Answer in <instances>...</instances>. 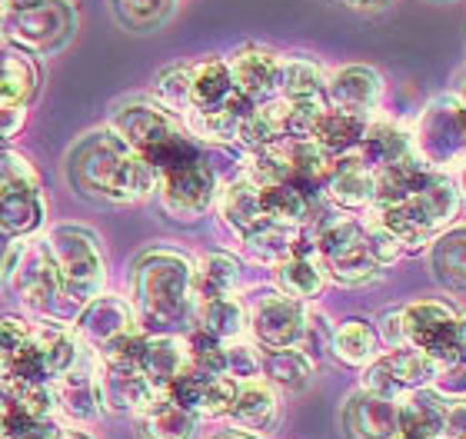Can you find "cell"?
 Returning <instances> with one entry per match:
<instances>
[{"mask_svg":"<svg viewBox=\"0 0 466 439\" xmlns=\"http://www.w3.org/2000/svg\"><path fill=\"white\" fill-rule=\"evenodd\" d=\"M397 439H400V436H397Z\"/></svg>","mask_w":466,"mask_h":439,"instance_id":"cell-62","label":"cell"},{"mask_svg":"<svg viewBox=\"0 0 466 439\" xmlns=\"http://www.w3.org/2000/svg\"><path fill=\"white\" fill-rule=\"evenodd\" d=\"M410 146L413 154L437 174H460L466 146V120H463V97L460 94H443L430 100L427 110L417 117L410 130Z\"/></svg>","mask_w":466,"mask_h":439,"instance_id":"cell-8","label":"cell"},{"mask_svg":"<svg viewBox=\"0 0 466 439\" xmlns=\"http://www.w3.org/2000/svg\"><path fill=\"white\" fill-rule=\"evenodd\" d=\"M84 350H87V343L80 340L70 323H30L27 340H24V346L14 356V366H10V383H54L60 373H67L80 360Z\"/></svg>","mask_w":466,"mask_h":439,"instance_id":"cell-10","label":"cell"},{"mask_svg":"<svg viewBox=\"0 0 466 439\" xmlns=\"http://www.w3.org/2000/svg\"><path fill=\"white\" fill-rule=\"evenodd\" d=\"M177 4L180 0H110V10L120 27L134 30V34H150V30L164 27Z\"/></svg>","mask_w":466,"mask_h":439,"instance_id":"cell-42","label":"cell"},{"mask_svg":"<svg viewBox=\"0 0 466 439\" xmlns=\"http://www.w3.org/2000/svg\"><path fill=\"white\" fill-rule=\"evenodd\" d=\"M57 439H94V436H87L84 430H60Z\"/></svg>","mask_w":466,"mask_h":439,"instance_id":"cell-59","label":"cell"},{"mask_svg":"<svg viewBox=\"0 0 466 439\" xmlns=\"http://www.w3.org/2000/svg\"><path fill=\"white\" fill-rule=\"evenodd\" d=\"M100 396L107 413H130V416L164 400V393L147 383L137 363H100Z\"/></svg>","mask_w":466,"mask_h":439,"instance_id":"cell-21","label":"cell"},{"mask_svg":"<svg viewBox=\"0 0 466 439\" xmlns=\"http://www.w3.org/2000/svg\"><path fill=\"white\" fill-rule=\"evenodd\" d=\"M463 400H453L447 406V416H443V430H440V439H466L463 430Z\"/></svg>","mask_w":466,"mask_h":439,"instance_id":"cell-54","label":"cell"},{"mask_svg":"<svg viewBox=\"0 0 466 439\" xmlns=\"http://www.w3.org/2000/svg\"><path fill=\"white\" fill-rule=\"evenodd\" d=\"M260 356L263 350L250 340V333L224 340V376H230L233 383L257 380L260 376Z\"/></svg>","mask_w":466,"mask_h":439,"instance_id":"cell-44","label":"cell"},{"mask_svg":"<svg viewBox=\"0 0 466 439\" xmlns=\"http://www.w3.org/2000/svg\"><path fill=\"white\" fill-rule=\"evenodd\" d=\"M430 250V264H433V276L443 290H450L453 296H463L466 290V230L463 224L447 226L443 234L433 236Z\"/></svg>","mask_w":466,"mask_h":439,"instance_id":"cell-29","label":"cell"},{"mask_svg":"<svg viewBox=\"0 0 466 439\" xmlns=\"http://www.w3.org/2000/svg\"><path fill=\"white\" fill-rule=\"evenodd\" d=\"M27 124V107H17V104H0V140L10 144Z\"/></svg>","mask_w":466,"mask_h":439,"instance_id":"cell-53","label":"cell"},{"mask_svg":"<svg viewBox=\"0 0 466 439\" xmlns=\"http://www.w3.org/2000/svg\"><path fill=\"white\" fill-rule=\"evenodd\" d=\"M313 230V254L320 260L327 284L337 286H367L380 280V266L367 256L363 246V220L333 210L330 216L317 220V226L307 224Z\"/></svg>","mask_w":466,"mask_h":439,"instance_id":"cell-7","label":"cell"},{"mask_svg":"<svg viewBox=\"0 0 466 439\" xmlns=\"http://www.w3.org/2000/svg\"><path fill=\"white\" fill-rule=\"evenodd\" d=\"M460 210H463L460 184L450 174H437L413 196L400 200V204L373 206L367 214L377 216L380 224L397 236L403 244V254H423L433 244V236L457 224Z\"/></svg>","mask_w":466,"mask_h":439,"instance_id":"cell-3","label":"cell"},{"mask_svg":"<svg viewBox=\"0 0 466 439\" xmlns=\"http://www.w3.org/2000/svg\"><path fill=\"white\" fill-rule=\"evenodd\" d=\"M230 94H233V80L224 57H207L190 64V107L194 110L224 107Z\"/></svg>","mask_w":466,"mask_h":439,"instance_id":"cell-37","label":"cell"},{"mask_svg":"<svg viewBox=\"0 0 466 439\" xmlns=\"http://www.w3.org/2000/svg\"><path fill=\"white\" fill-rule=\"evenodd\" d=\"M337 323L317 306V303H303V330H300V350L313 363H320L323 353H330V336Z\"/></svg>","mask_w":466,"mask_h":439,"instance_id":"cell-46","label":"cell"},{"mask_svg":"<svg viewBox=\"0 0 466 439\" xmlns=\"http://www.w3.org/2000/svg\"><path fill=\"white\" fill-rule=\"evenodd\" d=\"M437 176V170H430L417 154H407L393 160V164L373 170V180H377V196H373V206H387V204H400L413 196L417 190L430 184ZM370 206V210H373Z\"/></svg>","mask_w":466,"mask_h":439,"instance_id":"cell-27","label":"cell"},{"mask_svg":"<svg viewBox=\"0 0 466 439\" xmlns=\"http://www.w3.org/2000/svg\"><path fill=\"white\" fill-rule=\"evenodd\" d=\"M433 4H443V0H433Z\"/></svg>","mask_w":466,"mask_h":439,"instance_id":"cell-61","label":"cell"},{"mask_svg":"<svg viewBox=\"0 0 466 439\" xmlns=\"http://www.w3.org/2000/svg\"><path fill=\"white\" fill-rule=\"evenodd\" d=\"M373 330L380 336V346L383 350H400V346H407V336H403V316L400 310H387L373 323Z\"/></svg>","mask_w":466,"mask_h":439,"instance_id":"cell-52","label":"cell"},{"mask_svg":"<svg viewBox=\"0 0 466 439\" xmlns=\"http://www.w3.org/2000/svg\"><path fill=\"white\" fill-rule=\"evenodd\" d=\"M447 400L437 393L417 390L397 403V436L400 439H440L443 416H447Z\"/></svg>","mask_w":466,"mask_h":439,"instance_id":"cell-28","label":"cell"},{"mask_svg":"<svg viewBox=\"0 0 466 439\" xmlns=\"http://www.w3.org/2000/svg\"><path fill=\"white\" fill-rule=\"evenodd\" d=\"M184 346L190 366L207 373H224V340L210 336L200 326H190V330H184Z\"/></svg>","mask_w":466,"mask_h":439,"instance_id":"cell-47","label":"cell"},{"mask_svg":"<svg viewBox=\"0 0 466 439\" xmlns=\"http://www.w3.org/2000/svg\"><path fill=\"white\" fill-rule=\"evenodd\" d=\"M127 300L144 333H184L194 326V264L180 250L154 246L130 266Z\"/></svg>","mask_w":466,"mask_h":439,"instance_id":"cell-2","label":"cell"},{"mask_svg":"<svg viewBox=\"0 0 466 439\" xmlns=\"http://www.w3.org/2000/svg\"><path fill=\"white\" fill-rule=\"evenodd\" d=\"M383 77L370 64H347L327 74L323 84V104L337 110H350L360 117H373L383 107Z\"/></svg>","mask_w":466,"mask_h":439,"instance_id":"cell-17","label":"cell"},{"mask_svg":"<svg viewBox=\"0 0 466 439\" xmlns=\"http://www.w3.org/2000/svg\"><path fill=\"white\" fill-rule=\"evenodd\" d=\"M67 180L94 204H140L157 196V170L110 127L90 130L67 154Z\"/></svg>","mask_w":466,"mask_h":439,"instance_id":"cell-1","label":"cell"},{"mask_svg":"<svg viewBox=\"0 0 466 439\" xmlns=\"http://www.w3.org/2000/svg\"><path fill=\"white\" fill-rule=\"evenodd\" d=\"M430 393H437L440 400H463L466 396V376H463V360H453V363H440L437 373H433V380L427 386Z\"/></svg>","mask_w":466,"mask_h":439,"instance_id":"cell-50","label":"cell"},{"mask_svg":"<svg viewBox=\"0 0 466 439\" xmlns=\"http://www.w3.org/2000/svg\"><path fill=\"white\" fill-rule=\"evenodd\" d=\"M437 366V360H430L427 353L413 350V346L383 350L360 370V390H370L383 396V400L400 403L410 393L427 390Z\"/></svg>","mask_w":466,"mask_h":439,"instance_id":"cell-13","label":"cell"},{"mask_svg":"<svg viewBox=\"0 0 466 439\" xmlns=\"http://www.w3.org/2000/svg\"><path fill=\"white\" fill-rule=\"evenodd\" d=\"M217 216L220 224L237 236H247L253 226L263 224V210H260V186L253 184L247 174L230 176L227 184H220L217 190Z\"/></svg>","mask_w":466,"mask_h":439,"instance_id":"cell-26","label":"cell"},{"mask_svg":"<svg viewBox=\"0 0 466 439\" xmlns=\"http://www.w3.org/2000/svg\"><path fill=\"white\" fill-rule=\"evenodd\" d=\"M187 366L190 360H187L184 333H147L140 356H137V370L144 373L154 390L164 393Z\"/></svg>","mask_w":466,"mask_h":439,"instance_id":"cell-25","label":"cell"},{"mask_svg":"<svg viewBox=\"0 0 466 439\" xmlns=\"http://www.w3.org/2000/svg\"><path fill=\"white\" fill-rule=\"evenodd\" d=\"M260 380H267L273 390L283 393H307L317 380V363L300 350H263L260 356Z\"/></svg>","mask_w":466,"mask_h":439,"instance_id":"cell-30","label":"cell"},{"mask_svg":"<svg viewBox=\"0 0 466 439\" xmlns=\"http://www.w3.org/2000/svg\"><path fill=\"white\" fill-rule=\"evenodd\" d=\"M273 284L283 296L297 303H317L327 290V274H323L317 254H297L273 266Z\"/></svg>","mask_w":466,"mask_h":439,"instance_id":"cell-34","label":"cell"},{"mask_svg":"<svg viewBox=\"0 0 466 439\" xmlns=\"http://www.w3.org/2000/svg\"><path fill=\"white\" fill-rule=\"evenodd\" d=\"M47 200L44 184L27 156L17 150H4L0 156V230L10 240H27L44 230Z\"/></svg>","mask_w":466,"mask_h":439,"instance_id":"cell-9","label":"cell"},{"mask_svg":"<svg viewBox=\"0 0 466 439\" xmlns=\"http://www.w3.org/2000/svg\"><path fill=\"white\" fill-rule=\"evenodd\" d=\"M320 196L333 210H340V214H367L370 206H373V196H377L373 170H367V166L360 164L357 150L333 156L330 174L323 180Z\"/></svg>","mask_w":466,"mask_h":439,"instance_id":"cell-19","label":"cell"},{"mask_svg":"<svg viewBox=\"0 0 466 439\" xmlns=\"http://www.w3.org/2000/svg\"><path fill=\"white\" fill-rule=\"evenodd\" d=\"M54 403L57 413L74 426H90L104 413V396H100V363L97 353L84 350L80 360L67 373H60L54 380Z\"/></svg>","mask_w":466,"mask_h":439,"instance_id":"cell-15","label":"cell"},{"mask_svg":"<svg viewBox=\"0 0 466 439\" xmlns=\"http://www.w3.org/2000/svg\"><path fill=\"white\" fill-rule=\"evenodd\" d=\"M37 64L24 54V50L10 47L0 40V104H17V107H30L37 97Z\"/></svg>","mask_w":466,"mask_h":439,"instance_id":"cell-35","label":"cell"},{"mask_svg":"<svg viewBox=\"0 0 466 439\" xmlns=\"http://www.w3.org/2000/svg\"><path fill=\"white\" fill-rule=\"evenodd\" d=\"M407 154H413L410 130H403L400 124H393V120L373 114V117L367 120V134H363V140H360V146H357L360 164L367 166V170H380V166L393 164V160H400V156H407Z\"/></svg>","mask_w":466,"mask_h":439,"instance_id":"cell-31","label":"cell"},{"mask_svg":"<svg viewBox=\"0 0 466 439\" xmlns=\"http://www.w3.org/2000/svg\"><path fill=\"white\" fill-rule=\"evenodd\" d=\"M194 326L207 330L217 340H233L247 333V303L233 293V296H214V300L197 303Z\"/></svg>","mask_w":466,"mask_h":439,"instance_id":"cell-40","label":"cell"},{"mask_svg":"<svg viewBox=\"0 0 466 439\" xmlns=\"http://www.w3.org/2000/svg\"><path fill=\"white\" fill-rule=\"evenodd\" d=\"M367 120L370 117H360V114H350V110H337V107H323L317 124L310 130V140L320 146L323 154L330 156H343V154H353L367 134Z\"/></svg>","mask_w":466,"mask_h":439,"instance_id":"cell-32","label":"cell"},{"mask_svg":"<svg viewBox=\"0 0 466 439\" xmlns=\"http://www.w3.org/2000/svg\"><path fill=\"white\" fill-rule=\"evenodd\" d=\"M4 10H7V0H0V14H4Z\"/></svg>","mask_w":466,"mask_h":439,"instance_id":"cell-60","label":"cell"},{"mask_svg":"<svg viewBox=\"0 0 466 439\" xmlns=\"http://www.w3.org/2000/svg\"><path fill=\"white\" fill-rule=\"evenodd\" d=\"M233 393H237V383H233L230 376H224V373H210L190 413H194L197 420H224L227 413H230Z\"/></svg>","mask_w":466,"mask_h":439,"instance_id":"cell-45","label":"cell"},{"mask_svg":"<svg viewBox=\"0 0 466 439\" xmlns=\"http://www.w3.org/2000/svg\"><path fill=\"white\" fill-rule=\"evenodd\" d=\"M363 246H367V256L373 260V266H380V270H387V266L397 264L400 256H407L403 254V244L380 224L377 216L363 220Z\"/></svg>","mask_w":466,"mask_h":439,"instance_id":"cell-48","label":"cell"},{"mask_svg":"<svg viewBox=\"0 0 466 439\" xmlns=\"http://www.w3.org/2000/svg\"><path fill=\"white\" fill-rule=\"evenodd\" d=\"M74 330L90 350L97 353L104 346H110L114 340L127 336V333L140 330V323L134 316V306L127 296H114V293L100 290L97 296H90L74 316Z\"/></svg>","mask_w":466,"mask_h":439,"instance_id":"cell-16","label":"cell"},{"mask_svg":"<svg viewBox=\"0 0 466 439\" xmlns=\"http://www.w3.org/2000/svg\"><path fill=\"white\" fill-rule=\"evenodd\" d=\"M313 196L290 184H267L260 186V210L263 220L270 224H287V226H307L313 224Z\"/></svg>","mask_w":466,"mask_h":439,"instance_id":"cell-38","label":"cell"},{"mask_svg":"<svg viewBox=\"0 0 466 439\" xmlns=\"http://www.w3.org/2000/svg\"><path fill=\"white\" fill-rule=\"evenodd\" d=\"M243 264L233 254H207L194 264V296L197 303L214 296H233L240 293Z\"/></svg>","mask_w":466,"mask_h":439,"instance_id":"cell-36","label":"cell"},{"mask_svg":"<svg viewBox=\"0 0 466 439\" xmlns=\"http://www.w3.org/2000/svg\"><path fill=\"white\" fill-rule=\"evenodd\" d=\"M327 70L310 57H283L280 80H277V97L283 100H323Z\"/></svg>","mask_w":466,"mask_h":439,"instance_id":"cell-41","label":"cell"},{"mask_svg":"<svg viewBox=\"0 0 466 439\" xmlns=\"http://www.w3.org/2000/svg\"><path fill=\"white\" fill-rule=\"evenodd\" d=\"M197 416L187 413L184 406H177L164 396L154 403L150 410L137 413V433L140 439H194L197 436Z\"/></svg>","mask_w":466,"mask_h":439,"instance_id":"cell-39","label":"cell"},{"mask_svg":"<svg viewBox=\"0 0 466 439\" xmlns=\"http://www.w3.org/2000/svg\"><path fill=\"white\" fill-rule=\"evenodd\" d=\"M7 284V293L34 316L64 320V293H60V274L54 264V254L47 246V236H27L14 244L7 260V270L0 276ZM67 323V320H64Z\"/></svg>","mask_w":466,"mask_h":439,"instance_id":"cell-5","label":"cell"},{"mask_svg":"<svg viewBox=\"0 0 466 439\" xmlns=\"http://www.w3.org/2000/svg\"><path fill=\"white\" fill-rule=\"evenodd\" d=\"M400 316L407 346L427 353L437 363L463 360L466 333L457 306H450L447 300H413L400 306Z\"/></svg>","mask_w":466,"mask_h":439,"instance_id":"cell-11","label":"cell"},{"mask_svg":"<svg viewBox=\"0 0 466 439\" xmlns=\"http://www.w3.org/2000/svg\"><path fill=\"white\" fill-rule=\"evenodd\" d=\"M77 34V7L70 0H24L0 14V40L27 57H50Z\"/></svg>","mask_w":466,"mask_h":439,"instance_id":"cell-6","label":"cell"},{"mask_svg":"<svg viewBox=\"0 0 466 439\" xmlns=\"http://www.w3.org/2000/svg\"><path fill=\"white\" fill-rule=\"evenodd\" d=\"M10 423H14V406H10L7 386H4V390H0V436L10 430Z\"/></svg>","mask_w":466,"mask_h":439,"instance_id":"cell-55","label":"cell"},{"mask_svg":"<svg viewBox=\"0 0 466 439\" xmlns=\"http://www.w3.org/2000/svg\"><path fill=\"white\" fill-rule=\"evenodd\" d=\"M303 303L283 296L280 290H263L247 306V333L260 350H290L300 346Z\"/></svg>","mask_w":466,"mask_h":439,"instance_id":"cell-14","label":"cell"},{"mask_svg":"<svg viewBox=\"0 0 466 439\" xmlns=\"http://www.w3.org/2000/svg\"><path fill=\"white\" fill-rule=\"evenodd\" d=\"M217 190H220V176L207 156L157 174V200L177 224H194L207 216V210H214Z\"/></svg>","mask_w":466,"mask_h":439,"instance_id":"cell-12","label":"cell"},{"mask_svg":"<svg viewBox=\"0 0 466 439\" xmlns=\"http://www.w3.org/2000/svg\"><path fill=\"white\" fill-rule=\"evenodd\" d=\"M280 54L263 44H243L227 57L230 67L233 90H240L243 97L260 104V100L277 97V80H280Z\"/></svg>","mask_w":466,"mask_h":439,"instance_id":"cell-20","label":"cell"},{"mask_svg":"<svg viewBox=\"0 0 466 439\" xmlns=\"http://www.w3.org/2000/svg\"><path fill=\"white\" fill-rule=\"evenodd\" d=\"M60 430L64 426L57 423V416H50V420H14L0 439H57Z\"/></svg>","mask_w":466,"mask_h":439,"instance_id":"cell-51","label":"cell"},{"mask_svg":"<svg viewBox=\"0 0 466 439\" xmlns=\"http://www.w3.org/2000/svg\"><path fill=\"white\" fill-rule=\"evenodd\" d=\"M14 244H17V240H10V236L0 230V276H4V270H7V260H10V250H14Z\"/></svg>","mask_w":466,"mask_h":439,"instance_id":"cell-56","label":"cell"},{"mask_svg":"<svg viewBox=\"0 0 466 439\" xmlns=\"http://www.w3.org/2000/svg\"><path fill=\"white\" fill-rule=\"evenodd\" d=\"M243 250L253 264L267 266H280L283 260H290L297 254H313V230L310 226H287V224H270L263 220L260 226H253L250 234L240 236Z\"/></svg>","mask_w":466,"mask_h":439,"instance_id":"cell-22","label":"cell"},{"mask_svg":"<svg viewBox=\"0 0 466 439\" xmlns=\"http://www.w3.org/2000/svg\"><path fill=\"white\" fill-rule=\"evenodd\" d=\"M214 439H263V436H253V433H243V430H224L217 433Z\"/></svg>","mask_w":466,"mask_h":439,"instance_id":"cell-58","label":"cell"},{"mask_svg":"<svg viewBox=\"0 0 466 439\" xmlns=\"http://www.w3.org/2000/svg\"><path fill=\"white\" fill-rule=\"evenodd\" d=\"M154 104L170 114H184L190 107V64H170L154 77Z\"/></svg>","mask_w":466,"mask_h":439,"instance_id":"cell-43","label":"cell"},{"mask_svg":"<svg viewBox=\"0 0 466 439\" xmlns=\"http://www.w3.org/2000/svg\"><path fill=\"white\" fill-rule=\"evenodd\" d=\"M323 107H327L323 100H283V124H280L283 137L310 140V130Z\"/></svg>","mask_w":466,"mask_h":439,"instance_id":"cell-49","label":"cell"},{"mask_svg":"<svg viewBox=\"0 0 466 439\" xmlns=\"http://www.w3.org/2000/svg\"><path fill=\"white\" fill-rule=\"evenodd\" d=\"M116 137L124 140L134 154H147L150 146H157L160 140H167L170 134L184 127L177 114L164 110L154 100H134V104H124L116 110L114 120L107 124Z\"/></svg>","mask_w":466,"mask_h":439,"instance_id":"cell-18","label":"cell"},{"mask_svg":"<svg viewBox=\"0 0 466 439\" xmlns=\"http://www.w3.org/2000/svg\"><path fill=\"white\" fill-rule=\"evenodd\" d=\"M340 420L350 439H397V403L370 390L350 393Z\"/></svg>","mask_w":466,"mask_h":439,"instance_id":"cell-24","label":"cell"},{"mask_svg":"<svg viewBox=\"0 0 466 439\" xmlns=\"http://www.w3.org/2000/svg\"><path fill=\"white\" fill-rule=\"evenodd\" d=\"M340 4H347V7H353V10H380V7H387L390 0H340Z\"/></svg>","mask_w":466,"mask_h":439,"instance_id":"cell-57","label":"cell"},{"mask_svg":"<svg viewBox=\"0 0 466 439\" xmlns=\"http://www.w3.org/2000/svg\"><path fill=\"white\" fill-rule=\"evenodd\" d=\"M277 416H280V396H277L270 383L260 380V376L237 383L230 413H227L233 430L253 433V436H270L273 426H277Z\"/></svg>","mask_w":466,"mask_h":439,"instance_id":"cell-23","label":"cell"},{"mask_svg":"<svg viewBox=\"0 0 466 439\" xmlns=\"http://www.w3.org/2000/svg\"><path fill=\"white\" fill-rule=\"evenodd\" d=\"M44 236H47V246L54 254V264H57L60 293H64V320H67V310H74V316H77L80 306L104 290V280H107L104 250H100L97 234L77 224L50 226Z\"/></svg>","mask_w":466,"mask_h":439,"instance_id":"cell-4","label":"cell"},{"mask_svg":"<svg viewBox=\"0 0 466 439\" xmlns=\"http://www.w3.org/2000/svg\"><path fill=\"white\" fill-rule=\"evenodd\" d=\"M383 346H380V336L373 330V323L363 320V316H350V320L337 323L330 336V356L340 366L350 370H363L373 356H380Z\"/></svg>","mask_w":466,"mask_h":439,"instance_id":"cell-33","label":"cell"}]
</instances>
